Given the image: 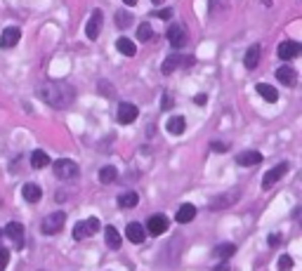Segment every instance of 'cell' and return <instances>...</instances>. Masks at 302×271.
I'll use <instances>...</instances> for the list:
<instances>
[{
  "instance_id": "obj_14",
  "label": "cell",
  "mask_w": 302,
  "mask_h": 271,
  "mask_svg": "<svg viewBox=\"0 0 302 271\" xmlns=\"http://www.w3.org/2000/svg\"><path fill=\"white\" fill-rule=\"evenodd\" d=\"M21 38V31L17 26H7L5 31H3V35H0V45L3 48H14L17 43H19Z\"/></svg>"
},
{
  "instance_id": "obj_12",
  "label": "cell",
  "mask_w": 302,
  "mask_h": 271,
  "mask_svg": "<svg viewBox=\"0 0 302 271\" xmlns=\"http://www.w3.org/2000/svg\"><path fill=\"white\" fill-rule=\"evenodd\" d=\"M146 234H151V236H161L163 231H168V219H165L163 215H154L149 217V222H146Z\"/></svg>"
},
{
  "instance_id": "obj_40",
  "label": "cell",
  "mask_w": 302,
  "mask_h": 271,
  "mask_svg": "<svg viewBox=\"0 0 302 271\" xmlns=\"http://www.w3.org/2000/svg\"><path fill=\"white\" fill-rule=\"evenodd\" d=\"M125 5H137V0H123Z\"/></svg>"
},
{
  "instance_id": "obj_4",
  "label": "cell",
  "mask_w": 302,
  "mask_h": 271,
  "mask_svg": "<svg viewBox=\"0 0 302 271\" xmlns=\"http://www.w3.org/2000/svg\"><path fill=\"white\" fill-rule=\"evenodd\" d=\"M64 222H66V215H64V212H52V215H48L43 219V234H45V236H55V234H59Z\"/></svg>"
},
{
  "instance_id": "obj_38",
  "label": "cell",
  "mask_w": 302,
  "mask_h": 271,
  "mask_svg": "<svg viewBox=\"0 0 302 271\" xmlns=\"http://www.w3.org/2000/svg\"><path fill=\"white\" fill-rule=\"evenodd\" d=\"M206 102H208V97H206V95H196V104H199V106H203Z\"/></svg>"
},
{
  "instance_id": "obj_9",
  "label": "cell",
  "mask_w": 302,
  "mask_h": 271,
  "mask_svg": "<svg viewBox=\"0 0 302 271\" xmlns=\"http://www.w3.org/2000/svg\"><path fill=\"white\" fill-rule=\"evenodd\" d=\"M276 52H279V57H281L283 61H290V59H295V57H300L302 45H300V43H295V41H286V43L279 45Z\"/></svg>"
},
{
  "instance_id": "obj_31",
  "label": "cell",
  "mask_w": 302,
  "mask_h": 271,
  "mask_svg": "<svg viewBox=\"0 0 302 271\" xmlns=\"http://www.w3.org/2000/svg\"><path fill=\"white\" fill-rule=\"evenodd\" d=\"M137 38H139L142 43H146V41H151V38H154V28H151V24H139Z\"/></svg>"
},
{
  "instance_id": "obj_13",
  "label": "cell",
  "mask_w": 302,
  "mask_h": 271,
  "mask_svg": "<svg viewBox=\"0 0 302 271\" xmlns=\"http://www.w3.org/2000/svg\"><path fill=\"white\" fill-rule=\"evenodd\" d=\"M125 236H128V241H130V243H144L146 231H144V226H142V224L130 222V224H128V229H125Z\"/></svg>"
},
{
  "instance_id": "obj_11",
  "label": "cell",
  "mask_w": 302,
  "mask_h": 271,
  "mask_svg": "<svg viewBox=\"0 0 302 271\" xmlns=\"http://www.w3.org/2000/svg\"><path fill=\"white\" fill-rule=\"evenodd\" d=\"M260 43H253L250 48L246 50V54H243V66L248 68V71H253V68H257V64H260Z\"/></svg>"
},
{
  "instance_id": "obj_34",
  "label": "cell",
  "mask_w": 302,
  "mask_h": 271,
  "mask_svg": "<svg viewBox=\"0 0 302 271\" xmlns=\"http://www.w3.org/2000/svg\"><path fill=\"white\" fill-rule=\"evenodd\" d=\"M154 17H158V19H168V21H170L172 10H170V7H165V10H156V12H154Z\"/></svg>"
},
{
  "instance_id": "obj_3",
  "label": "cell",
  "mask_w": 302,
  "mask_h": 271,
  "mask_svg": "<svg viewBox=\"0 0 302 271\" xmlns=\"http://www.w3.org/2000/svg\"><path fill=\"white\" fill-rule=\"evenodd\" d=\"M78 172H81V168H78V163L76 161H69V158H59V161L55 163V175L59 177V179H73V177H78Z\"/></svg>"
},
{
  "instance_id": "obj_15",
  "label": "cell",
  "mask_w": 302,
  "mask_h": 271,
  "mask_svg": "<svg viewBox=\"0 0 302 271\" xmlns=\"http://www.w3.org/2000/svg\"><path fill=\"white\" fill-rule=\"evenodd\" d=\"M236 163L243 165V168H253V165H260L262 163V153L260 151H243L236 156Z\"/></svg>"
},
{
  "instance_id": "obj_5",
  "label": "cell",
  "mask_w": 302,
  "mask_h": 271,
  "mask_svg": "<svg viewBox=\"0 0 302 271\" xmlns=\"http://www.w3.org/2000/svg\"><path fill=\"white\" fill-rule=\"evenodd\" d=\"M165 38H168V43H170L172 48H182L186 43V28L184 24H170L168 26V31H165Z\"/></svg>"
},
{
  "instance_id": "obj_28",
  "label": "cell",
  "mask_w": 302,
  "mask_h": 271,
  "mask_svg": "<svg viewBox=\"0 0 302 271\" xmlns=\"http://www.w3.org/2000/svg\"><path fill=\"white\" fill-rule=\"evenodd\" d=\"M226 5H229V0H210L208 3V14L210 17H217L220 12H224Z\"/></svg>"
},
{
  "instance_id": "obj_18",
  "label": "cell",
  "mask_w": 302,
  "mask_h": 271,
  "mask_svg": "<svg viewBox=\"0 0 302 271\" xmlns=\"http://www.w3.org/2000/svg\"><path fill=\"white\" fill-rule=\"evenodd\" d=\"M21 196H24V201H26V203H38V201L43 198V191H41V186H38V184L28 182V184H24Z\"/></svg>"
},
{
  "instance_id": "obj_37",
  "label": "cell",
  "mask_w": 302,
  "mask_h": 271,
  "mask_svg": "<svg viewBox=\"0 0 302 271\" xmlns=\"http://www.w3.org/2000/svg\"><path fill=\"white\" fill-rule=\"evenodd\" d=\"M281 243V236H279V234H272V236H269V245H279Z\"/></svg>"
},
{
  "instance_id": "obj_33",
  "label": "cell",
  "mask_w": 302,
  "mask_h": 271,
  "mask_svg": "<svg viewBox=\"0 0 302 271\" xmlns=\"http://www.w3.org/2000/svg\"><path fill=\"white\" fill-rule=\"evenodd\" d=\"M10 264V250L7 248H0V271H5Z\"/></svg>"
},
{
  "instance_id": "obj_8",
  "label": "cell",
  "mask_w": 302,
  "mask_h": 271,
  "mask_svg": "<svg viewBox=\"0 0 302 271\" xmlns=\"http://www.w3.org/2000/svg\"><path fill=\"white\" fill-rule=\"evenodd\" d=\"M286 172H288V163H279L276 168H272L267 175L262 177V189H269V186H274V184L279 182V179H281Z\"/></svg>"
},
{
  "instance_id": "obj_26",
  "label": "cell",
  "mask_w": 302,
  "mask_h": 271,
  "mask_svg": "<svg viewBox=\"0 0 302 271\" xmlns=\"http://www.w3.org/2000/svg\"><path fill=\"white\" fill-rule=\"evenodd\" d=\"M45 165H50V156H48V153H45V151H33V153H31V168L43 170Z\"/></svg>"
},
{
  "instance_id": "obj_2",
  "label": "cell",
  "mask_w": 302,
  "mask_h": 271,
  "mask_svg": "<svg viewBox=\"0 0 302 271\" xmlns=\"http://www.w3.org/2000/svg\"><path fill=\"white\" fill-rule=\"evenodd\" d=\"M99 219L97 217H90V219H85V222H78L73 226V241H83V238H90L95 236L97 231H99Z\"/></svg>"
},
{
  "instance_id": "obj_1",
  "label": "cell",
  "mask_w": 302,
  "mask_h": 271,
  "mask_svg": "<svg viewBox=\"0 0 302 271\" xmlns=\"http://www.w3.org/2000/svg\"><path fill=\"white\" fill-rule=\"evenodd\" d=\"M38 97L52 108H69L76 99V90L64 81H48L38 88Z\"/></svg>"
},
{
  "instance_id": "obj_19",
  "label": "cell",
  "mask_w": 302,
  "mask_h": 271,
  "mask_svg": "<svg viewBox=\"0 0 302 271\" xmlns=\"http://www.w3.org/2000/svg\"><path fill=\"white\" fill-rule=\"evenodd\" d=\"M276 78L283 83V85H288V88H293L297 83V73H295V68H290V66H281V68H276Z\"/></svg>"
},
{
  "instance_id": "obj_36",
  "label": "cell",
  "mask_w": 302,
  "mask_h": 271,
  "mask_svg": "<svg viewBox=\"0 0 302 271\" xmlns=\"http://www.w3.org/2000/svg\"><path fill=\"white\" fill-rule=\"evenodd\" d=\"M210 149H213V151H226V144H222V142H213V144H210Z\"/></svg>"
},
{
  "instance_id": "obj_39",
  "label": "cell",
  "mask_w": 302,
  "mask_h": 271,
  "mask_svg": "<svg viewBox=\"0 0 302 271\" xmlns=\"http://www.w3.org/2000/svg\"><path fill=\"white\" fill-rule=\"evenodd\" d=\"M217 271H229V264H220L217 266Z\"/></svg>"
},
{
  "instance_id": "obj_32",
  "label": "cell",
  "mask_w": 302,
  "mask_h": 271,
  "mask_svg": "<svg viewBox=\"0 0 302 271\" xmlns=\"http://www.w3.org/2000/svg\"><path fill=\"white\" fill-rule=\"evenodd\" d=\"M279 271H293V257L290 255H281L279 257Z\"/></svg>"
},
{
  "instance_id": "obj_24",
  "label": "cell",
  "mask_w": 302,
  "mask_h": 271,
  "mask_svg": "<svg viewBox=\"0 0 302 271\" xmlns=\"http://www.w3.org/2000/svg\"><path fill=\"white\" fill-rule=\"evenodd\" d=\"M104 238H106V245H109V248H114V250L121 248V234H118L116 226H106V229H104Z\"/></svg>"
},
{
  "instance_id": "obj_41",
  "label": "cell",
  "mask_w": 302,
  "mask_h": 271,
  "mask_svg": "<svg viewBox=\"0 0 302 271\" xmlns=\"http://www.w3.org/2000/svg\"><path fill=\"white\" fill-rule=\"evenodd\" d=\"M151 3H154V5H163L165 0H151Z\"/></svg>"
},
{
  "instance_id": "obj_20",
  "label": "cell",
  "mask_w": 302,
  "mask_h": 271,
  "mask_svg": "<svg viewBox=\"0 0 302 271\" xmlns=\"http://www.w3.org/2000/svg\"><path fill=\"white\" fill-rule=\"evenodd\" d=\"M255 90H257V95H260L267 104H274L276 99H279V92H276V88H272V85H267V83H257V85H255Z\"/></svg>"
},
{
  "instance_id": "obj_35",
  "label": "cell",
  "mask_w": 302,
  "mask_h": 271,
  "mask_svg": "<svg viewBox=\"0 0 302 271\" xmlns=\"http://www.w3.org/2000/svg\"><path fill=\"white\" fill-rule=\"evenodd\" d=\"M172 104H175V102H172V97H170V95H163V102H161V108H163V111H168V108H170Z\"/></svg>"
},
{
  "instance_id": "obj_29",
  "label": "cell",
  "mask_w": 302,
  "mask_h": 271,
  "mask_svg": "<svg viewBox=\"0 0 302 271\" xmlns=\"http://www.w3.org/2000/svg\"><path fill=\"white\" fill-rule=\"evenodd\" d=\"M234 252H236V245H234V243H222V245L215 248V257L226 259V257H232Z\"/></svg>"
},
{
  "instance_id": "obj_7",
  "label": "cell",
  "mask_w": 302,
  "mask_h": 271,
  "mask_svg": "<svg viewBox=\"0 0 302 271\" xmlns=\"http://www.w3.org/2000/svg\"><path fill=\"white\" fill-rule=\"evenodd\" d=\"M137 115H139V108L135 106V104H130V102H121V104H118V121L123 123V125L135 123V121H137Z\"/></svg>"
},
{
  "instance_id": "obj_6",
  "label": "cell",
  "mask_w": 302,
  "mask_h": 271,
  "mask_svg": "<svg viewBox=\"0 0 302 271\" xmlns=\"http://www.w3.org/2000/svg\"><path fill=\"white\" fill-rule=\"evenodd\" d=\"M102 21H104L102 10H95V12H92V17L88 19V26H85V35H88L90 41H97V38H99V31H102Z\"/></svg>"
},
{
  "instance_id": "obj_22",
  "label": "cell",
  "mask_w": 302,
  "mask_h": 271,
  "mask_svg": "<svg viewBox=\"0 0 302 271\" xmlns=\"http://www.w3.org/2000/svg\"><path fill=\"white\" fill-rule=\"evenodd\" d=\"M165 130H168L170 135H182L186 130V121L182 115H172L170 121H168V125H165Z\"/></svg>"
},
{
  "instance_id": "obj_25",
  "label": "cell",
  "mask_w": 302,
  "mask_h": 271,
  "mask_svg": "<svg viewBox=\"0 0 302 271\" xmlns=\"http://www.w3.org/2000/svg\"><path fill=\"white\" fill-rule=\"evenodd\" d=\"M118 177V170L114 168V165H104L102 170H99V182L102 184H114Z\"/></svg>"
},
{
  "instance_id": "obj_30",
  "label": "cell",
  "mask_w": 302,
  "mask_h": 271,
  "mask_svg": "<svg viewBox=\"0 0 302 271\" xmlns=\"http://www.w3.org/2000/svg\"><path fill=\"white\" fill-rule=\"evenodd\" d=\"M116 24H118L121 28L132 26V14L125 12V10H118V12H116Z\"/></svg>"
},
{
  "instance_id": "obj_21",
  "label": "cell",
  "mask_w": 302,
  "mask_h": 271,
  "mask_svg": "<svg viewBox=\"0 0 302 271\" xmlns=\"http://www.w3.org/2000/svg\"><path fill=\"white\" fill-rule=\"evenodd\" d=\"M196 217V208H194L192 203H184L182 208L177 210V215H175V219H177L179 224H189Z\"/></svg>"
},
{
  "instance_id": "obj_23",
  "label": "cell",
  "mask_w": 302,
  "mask_h": 271,
  "mask_svg": "<svg viewBox=\"0 0 302 271\" xmlns=\"http://www.w3.org/2000/svg\"><path fill=\"white\" fill-rule=\"evenodd\" d=\"M116 48H118V52L125 54V57H135V54H137V48H135V43H132L130 38H125V35L116 41Z\"/></svg>"
},
{
  "instance_id": "obj_17",
  "label": "cell",
  "mask_w": 302,
  "mask_h": 271,
  "mask_svg": "<svg viewBox=\"0 0 302 271\" xmlns=\"http://www.w3.org/2000/svg\"><path fill=\"white\" fill-rule=\"evenodd\" d=\"M239 201V191H232V196H226V193H222V196H217V198H213L210 201V210H222V208H229L232 203H236Z\"/></svg>"
},
{
  "instance_id": "obj_10",
  "label": "cell",
  "mask_w": 302,
  "mask_h": 271,
  "mask_svg": "<svg viewBox=\"0 0 302 271\" xmlns=\"http://www.w3.org/2000/svg\"><path fill=\"white\" fill-rule=\"evenodd\" d=\"M179 64H184V66H192V64H194V57H177V54H172V57H168V59L163 61V66H161V73H163V75H170L172 71L179 66Z\"/></svg>"
},
{
  "instance_id": "obj_27",
  "label": "cell",
  "mask_w": 302,
  "mask_h": 271,
  "mask_svg": "<svg viewBox=\"0 0 302 271\" xmlns=\"http://www.w3.org/2000/svg\"><path fill=\"white\" fill-rule=\"evenodd\" d=\"M137 203H139V196L135 191H125V193L118 196V205H121V208H135Z\"/></svg>"
},
{
  "instance_id": "obj_16",
  "label": "cell",
  "mask_w": 302,
  "mask_h": 271,
  "mask_svg": "<svg viewBox=\"0 0 302 271\" xmlns=\"http://www.w3.org/2000/svg\"><path fill=\"white\" fill-rule=\"evenodd\" d=\"M5 236L10 238V241H14V243L21 248V245H24V226H21L19 222H10L5 226Z\"/></svg>"
}]
</instances>
